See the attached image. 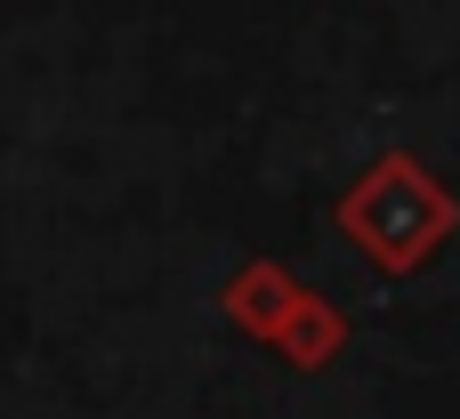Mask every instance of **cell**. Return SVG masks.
<instances>
[{
  "label": "cell",
  "mask_w": 460,
  "mask_h": 419,
  "mask_svg": "<svg viewBox=\"0 0 460 419\" xmlns=\"http://www.w3.org/2000/svg\"><path fill=\"white\" fill-rule=\"evenodd\" d=\"M453 226H460V202L412 161V153H380V161L348 186V202H340V234H348L380 275H420V266L445 250Z\"/></svg>",
  "instance_id": "obj_1"
}]
</instances>
